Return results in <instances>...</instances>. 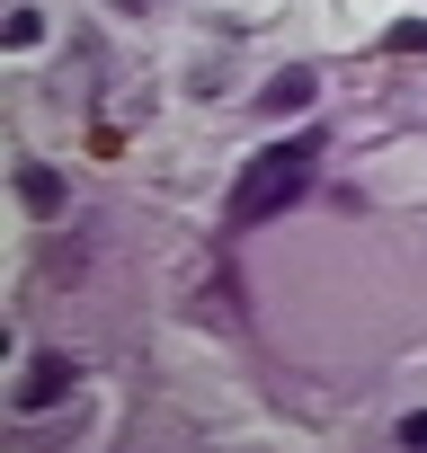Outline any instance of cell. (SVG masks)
<instances>
[{"mask_svg": "<svg viewBox=\"0 0 427 453\" xmlns=\"http://www.w3.org/2000/svg\"><path fill=\"white\" fill-rule=\"evenodd\" d=\"M312 160H321V134H285V142H268V151L232 178V222H268L276 204H294V196L312 187Z\"/></svg>", "mask_w": 427, "mask_h": 453, "instance_id": "obj_1", "label": "cell"}, {"mask_svg": "<svg viewBox=\"0 0 427 453\" xmlns=\"http://www.w3.org/2000/svg\"><path fill=\"white\" fill-rule=\"evenodd\" d=\"M63 391H72V356H36V365H27V382H19V418L54 409Z\"/></svg>", "mask_w": 427, "mask_h": 453, "instance_id": "obj_2", "label": "cell"}, {"mask_svg": "<svg viewBox=\"0 0 427 453\" xmlns=\"http://www.w3.org/2000/svg\"><path fill=\"white\" fill-rule=\"evenodd\" d=\"M312 89H321V81L294 63V72H276V81L259 89V107H268V116H303V107H312Z\"/></svg>", "mask_w": 427, "mask_h": 453, "instance_id": "obj_3", "label": "cell"}, {"mask_svg": "<svg viewBox=\"0 0 427 453\" xmlns=\"http://www.w3.org/2000/svg\"><path fill=\"white\" fill-rule=\"evenodd\" d=\"M19 196H27V213H36V222H54V213H63V178H54L45 160H27V169H19Z\"/></svg>", "mask_w": 427, "mask_h": 453, "instance_id": "obj_4", "label": "cell"}, {"mask_svg": "<svg viewBox=\"0 0 427 453\" xmlns=\"http://www.w3.org/2000/svg\"><path fill=\"white\" fill-rule=\"evenodd\" d=\"M383 54H427V19H400V27L383 36Z\"/></svg>", "mask_w": 427, "mask_h": 453, "instance_id": "obj_5", "label": "cell"}, {"mask_svg": "<svg viewBox=\"0 0 427 453\" xmlns=\"http://www.w3.org/2000/svg\"><path fill=\"white\" fill-rule=\"evenodd\" d=\"M36 36H45V19H36V10H10V54H27Z\"/></svg>", "mask_w": 427, "mask_h": 453, "instance_id": "obj_6", "label": "cell"}, {"mask_svg": "<svg viewBox=\"0 0 427 453\" xmlns=\"http://www.w3.org/2000/svg\"><path fill=\"white\" fill-rule=\"evenodd\" d=\"M400 444H427V409H418V418H400Z\"/></svg>", "mask_w": 427, "mask_h": 453, "instance_id": "obj_7", "label": "cell"}, {"mask_svg": "<svg viewBox=\"0 0 427 453\" xmlns=\"http://www.w3.org/2000/svg\"><path fill=\"white\" fill-rule=\"evenodd\" d=\"M107 10H116V19H143V10H151V0H107Z\"/></svg>", "mask_w": 427, "mask_h": 453, "instance_id": "obj_8", "label": "cell"}]
</instances>
